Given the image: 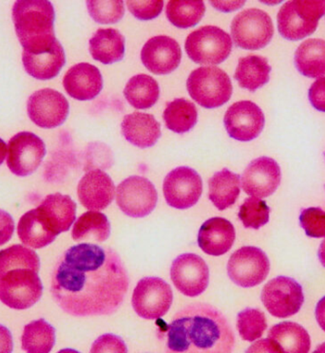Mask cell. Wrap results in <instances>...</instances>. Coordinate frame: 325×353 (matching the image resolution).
Returning a JSON list of instances; mask_svg holds the SVG:
<instances>
[{"mask_svg":"<svg viewBox=\"0 0 325 353\" xmlns=\"http://www.w3.org/2000/svg\"><path fill=\"white\" fill-rule=\"evenodd\" d=\"M130 279L119 254L110 247L81 243L70 247L55 269L52 292L63 311L74 316L117 312Z\"/></svg>","mask_w":325,"mask_h":353,"instance_id":"6da1fadb","label":"cell"},{"mask_svg":"<svg viewBox=\"0 0 325 353\" xmlns=\"http://www.w3.org/2000/svg\"><path fill=\"white\" fill-rule=\"evenodd\" d=\"M157 323L166 353H233L235 335L225 315L208 304L186 306L170 324Z\"/></svg>","mask_w":325,"mask_h":353,"instance_id":"7a4b0ae2","label":"cell"},{"mask_svg":"<svg viewBox=\"0 0 325 353\" xmlns=\"http://www.w3.org/2000/svg\"><path fill=\"white\" fill-rule=\"evenodd\" d=\"M55 19L54 6L46 0H19L12 7L17 37L31 54H42L54 46Z\"/></svg>","mask_w":325,"mask_h":353,"instance_id":"3957f363","label":"cell"},{"mask_svg":"<svg viewBox=\"0 0 325 353\" xmlns=\"http://www.w3.org/2000/svg\"><path fill=\"white\" fill-rule=\"evenodd\" d=\"M325 14V0H294L278 12V29L284 39L298 41L314 34Z\"/></svg>","mask_w":325,"mask_h":353,"instance_id":"277c9868","label":"cell"},{"mask_svg":"<svg viewBox=\"0 0 325 353\" xmlns=\"http://www.w3.org/2000/svg\"><path fill=\"white\" fill-rule=\"evenodd\" d=\"M186 88L196 103L209 110L225 105L233 92L230 78L217 67H201L193 70L186 81Z\"/></svg>","mask_w":325,"mask_h":353,"instance_id":"5b68a950","label":"cell"},{"mask_svg":"<svg viewBox=\"0 0 325 353\" xmlns=\"http://www.w3.org/2000/svg\"><path fill=\"white\" fill-rule=\"evenodd\" d=\"M186 54L201 65H219L233 50V40L228 32L216 26L196 30L186 40Z\"/></svg>","mask_w":325,"mask_h":353,"instance_id":"8992f818","label":"cell"},{"mask_svg":"<svg viewBox=\"0 0 325 353\" xmlns=\"http://www.w3.org/2000/svg\"><path fill=\"white\" fill-rule=\"evenodd\" d=\"M42 292L39 273L32 270H12L0 277V300L11 309H29L39 301Z\"/></svg>","mask_w":325,"mask_h":353,"instance_id":"52a82bcc","label":"cell"},{"mask_svg":"<svg viewBox=\"0 0 325 353\" xmlns=\"http://www.w3.org/2000/svg\"><path fill=\"white\" fill-rule=\"evenodd\" d=\"M274 34L273 22L266 12L248 9L234 17L231 35L237 47L256 50L267 46Z\"/></svg>","mask_w":325,"mask_h":353,"instance_id":"ba28073f","label":"cell"},{"mask_svg":"<svg viewBox=\"0 0 325 353\" xmlns=\"http://www.w3.org/2000/svg\"><path fill=\"white\" fill-rule=\"evenodd\" d=\"M173 301V290L167 282L159 277L141 279L132 297L136 314L148 320L161 319L170 309Z\"/></svg>","mask_w":325,"mask_h":353,"instance_id":"9c48e42d","label":"cell"},{"mask_svg":"<svg viewBox=\"0 0 325 353\" xmlns=\"http://www.w3.org/2000/svg\"><path fill=\"white\" fill-rule=\"evenodd\" d=\"M270 270V262L266 253L253 246H244L231 254L228 274L238 286L252 288L264 281Z\"/></svg>","mask_w":325,"mask_h":353,"instance_id":"30bf717a","label":"cell"},{"mask_svg":"<svg viewBox=\"0 0 325 353\" xmlns=\"http://www.w3.org/2000/svg\"><path fill=\"white\" fill-rule=\"evenodd\" d=\"M261 299L269 314L277 319L296 314L304 302L301 285L287 276H278L266 283Z\"/></svg>","mask_w":325,"mask_h":353,"instance_id":"8fae6325","label":"cell"},{"mask_svg":"<svg viewBox=\"0 0 325 353\" xmlns=\"http://www.w3.org/2000/svg\"><path fill=\"white\" fill-rule=\"evenodd\" d=\"M157 201L155 186L144 176H128L117 186V205L125 215L132 218L150 215L155 210Z\"/></svg>","mask_w":325,"mask_h":353,"instance_id":"7c38bea8","label":"cell"},{"mask_svg":"<svg viewBox=\"0 0 325 353\" xmlns=\"http://www.w3.org/2000/svg\"><path fill=\"white\" fill-rule=\"evenodd\" d=\"M163 190L168 205L184 210L193 208L200 200L203 181L197 171L188 166H180L166 176Z\"/></svg>","mask_w":325,"mask_h":353,"instance_id":"4fadbf2b","label":"cell"},{"mask_svg":"<svg viewBox=\"0 0 325 353\" xmlns=\"http://www.w3.org/2000/svg\"><path fill=\"white\" fill-rule=\"evenodd\" d=\"M45 155L46 146L42 139L24 131L9 141L7 165L14 175L29 176L39 168Z\"/></svg>","mask_w":325,"mask_h":353,"instance_id":"5bb4252c","label":"cell"},{"mask_svg":"<svg viewBox=\"0 0 325 353\" xmlns=\"http://www.w3.org/2000/svg\"><path fill=\"white\" fill-rule=\"evenodd\" d=\"M170 277L179 292L186 296L196 297L208 288L209 269L198 254H183L173 261Z\"/></svg>","mask_w":325,"mask_h":353,"instance_id":"9a60e30c","label":"cell"},{"mask_svg":"<svg viewBox=\"0 0 325 353\" xmlns=\"http://www.w3.org/2000/svg\"><path fill=\"white\" fill-rule=\"evenodd\" d=\"M30 119L42 128H55L64 123L70 105L62 93L50 88L32 93L27 103Z\"/></svg>","mask_w":325,"mask_h":353,"instance_id":"2e32d148","label":"cell"},{"mask_svg":"<svg viewBox=\"0 0 325 353\" xmlns=\"http://www.w3.org/2000/svg\"><path fill=\"white\" fill-rule=\"evenodd\" d=\"M264 123L263 110L251 101H240L230 105L224 118L228 135L240 142H249L258 137Z\"/></svg>","mask_w":325,"mask_h":353,"instance_id":"e0dca14e","label":"cell"},{"mask_svg":"<svg viewBox=\"0 0 325 353\" xmlns=\"http://www.w3.org/2000/svg\"><path fill=\"white\" fill-rule=\"evenodd\" d=\"M282 173L273 159L259 157L252 161L242 175L244 192L257 199L267 198L275 192L281 183Z\"/></svg>","mask_w":325,"mask_h":353,"instance_id":"ac0fdd59","label":"cell"},{"mask_svg":"<svg viewBox=\"0 0 325 353\" xmlns=\"http://www.w3.org/2000/svg\"><path fill=\"white\" fill-rule=\"evenodd\" d=\"M182 59V50L175 39L166 35L152 37L144 45L141 60L155 74H168L175 72Z\"/></svg>","mask_w":325,"mask_h":353,"instance_id":"d6986e66","label":"cell"},{"mask_svg":"<svg viewBox=\"0 0 325 353\" xmlns=\"http://www.w3.org/2000/svg\"><path fill=\"white\" fill-rule=\"evenodd\" d=\"M78 199L90 211L104 210L115 196V183L104 171L93 169L86 173L77 186Z\"/></svg>","mask_w":325,"mask_h":353,"instance_id":"ffe728a7","label":"cell"},{"mask_svg":"<svg viewBox=\"0 0 325 353\" xmlns=\"http://www.w3.org/2000/svg\"><path fill=\"white\" fill-rule=\"evenodd\" d=\"M63 85L74 99L90 101L99 95L103 88V78L95 65L79 63L68 70Z\"/></svg>","mask_w":325,"mask_h":353,"instance_id":"44dd1931","label":"cell"},{"mask_svg":"<svg viewBox=\"0 0 325 353\" xmlns=\"http://www.w3.org/2000/svg\"><path fill=\"white\" fill-rule=\"evenodd\" d=\"M37 209L43 223L57 236L69 230L77 219V203L60 193L47 196Z\"/></svg>","mask_w":325,"mask_h":353,"instance_id":"7402d4cb","label":"cell"},{"mask_svg":"<svg viewBox=\"0 0 325 353\" xmlns=\"http://www.w3.org/2000/svg\"><path fill=\"white\" fill-rule=\"evenodd\" d=\"M236 239L235 228L223 218H213L201 226L198 245L209 256H220L228 253Z\"/></svg>","mask_w":325,"mask_h":353,"instance_id":"603a6c76","label":"cell"},{"mask_svg":"<svg viewBox=\"0 0 325 353\" xmlns=\"http://www.w3.org/2000/svg\"><path fill=\"white\" fill-rule=\"evenodd\" d=\"M123 136L128 143L140 148H148L157 143L161 137V125L155 116L135 112L123 119Z\"/></svg>","mask_w":325,"mask_h":353,"instance_id":"cb8c5ba5","label":"cell"},{"mask_svg":"<svg viewBox=\"0 0 325 353\" xmlns=\"http://www.w3.org/2000/svg\"><path fill=\"white\" fill-rule=\"evenodd\" d=\"M22 61L25 70L37 80H50L57 77L66 64V55L59 40L54 46L42 54L23 52Z\"/></svg>","mask_w":325,"mask_h":353,"instance_id":"d4e9b609","label":"cell"},{"mask_svg":"<svg viewBox=\"0 0 325 353\" xmlns=\"http://www.w3.org/2000/svg\"><path fill=\"white\" fill-rule=\"evenodd\" d=\"M90 52L104 65L119 62L125 55V37L118 30H97L90 40Z\"/></svg>","mask_w":325,"mask_h":353,"instance_id":"484cf974","label":"cell"},{"mask_svg":"<svg viewBox=\"0 0 325 353\" xmlns=\"http://www.w3.org/2000/svg\"><path fill=\"white\" fill-rule=\"evenodd\" d=\"M209 200L220 211L236 203L241 192V176L224 168L214 174L208 181Z\"/></svg>","mask_w":325,"mask_h":353,"instance_id":"4316f807","label":"cell"},{"mask_svg":"<svg viewBox=\"0 0 325 353\" xmlns=\"http://www.w3.org/2000/svg\"><path fill=\"white\" fill-rule=\"evenodd\" d=\"M271 70L266 58L248 55L239 59L234 78L241 88L254 92L268 83Z\"/></svg>","mask_w":325,"mask_h":353,"instance_id":"83f0119b","label":"cell"},{"mask_svg":"<svg viewBox=\"0 0 325 353\" xmlns=\"http://www.w3.org/2000/svg\"><path fill=\"white\" fill-rule=\"evenodd\" d=\"M295 65L301 74L309 78L325 75V41L324 39L306 40L295 52Z\"/></svg>","mask_w":325,"mask_h":353,"instance_id":"f1b7e54d","label":"cell"},{"mask_svg":"<svg viewBox=\"0 0 325 353\" xmlns=\"http://www.w3.org/2000/svg\"><path fill=\"white\" fill-rule=\"evenodd\" d=\"M268 338L277 343L284 353H308L311 347L308 332L294 322H282L272 327Z\"/></svg>","mask_w":325,"mask_h":353,"instance_id":"f546056e","label":"cell"},{"mask_svg":"<svg viewBox=\"0 0 325 353\" xmlns=\"http://www.w3.org/2000/svg\"><path fill=\"white\" fill-rule=\"evenodd\" d=\"M17 234L24 245L34 249L44 248L57 236L43 223L37 208L22 216L17 226Z\"/></svg>","mask_w":325,"mask_h":353,"instance_id":"4dcf8cb0","label":"cell"},{"mask_svg":"<svg viewBox=\"0 0 325 353\" xmlns=\"http://www.w3.org/2000/svg\"><path fill=\"white\" fill-rule=\"evenodd\" d=\"M110 224L105 214L86 212L75 221L72 236L74 241L102 243L110 238Z\"/></svg>","mask_w":325,"mask_h":353,"instance_id":"1f68e13d","label":"cell"},{"mask_svg":"<svg viewBox=\"0 0 325 353\" xmlns=\"http://www.w3.org/2000/svg\"><path fill=\"white\" fill-rule=\"evenodd\" d=\"M124 95L133 108L148 110L157 103L160 97V88L150 75L138 74L128 80Z\"/></svg>","mask_w":325,"mask_h":353,"instance_id":"d6a6232c","label":"cell"},{"mask_svg":"<svg viewBox=\"0 0 325 353\" xmlns=\"http://www.w3.org/2000/svg\"><path fill=\"white\" fill-rule=\"evenodd\" d=\"M198 112L196 105L190 101L175 99L168 103L164 112V120L168 130L184 134L193 130L197 123Z\"/></svg>","mask_w":325,"mask_h":353,"instance_id":"836d02e7","label":"cell"},{"mask_svg":"<svg viewBox=\"0 0 325 353\" xmlns=\"http://www.w3.org/2000/svg\"><path fill=\"white\" fill-rule=\"evenodd\" d=\"M55 343V327L44 319L35 320L24 327L21 344L26 353H50Z\"/></svg>","mask_w":325,"mask_h":353,"instance_id":"e575fe53","label":"cell"},{"mask_svg":"<svg viewBox=\"0 0 325 353\" xmlns=\"http://www.w3.org/2000/svg\"><path fill=\"white\" fill-rule=\"evenodd\" d=\"M205 3L201 0H171L166 11L170 23L180 29L196 26L205 16Z\"/></svg>","mask_w":325,"mask_h":353,"instance_id":"d590c367","label":"cell"},{"mask_svg":"<svg viewBox=\"0 0 325 353\" xmlns=\"http://www.w3.org/2000/svg\"><path fill=\"white\" fill-rule=\"evenodd\" d=\"M17 269H30L39 273V256L32 249L22 245H14L0 251V277Z\"/></svg>","mask_w":325,"mask_h":353,"instance_id":"8d00e7d4","label":"cell"},{"mask_svg":"<svg viewBox=\"0 0 325 353\" xmlns=\"http://www.w3.org/2000/svg\"><path fill=\"white\" fill-rule=\"evenodd\" d=\"M266 327V315L259 310L248 307L237 315V329L246 341L253 342L259 339Z\"/></svg>","mask_w":325,"mask_h":353,"instance_id":"74e56055","label":"cell"},{"mask_svg":"<svg viewBox=\"0 0 325 353\" xmlns=\"http://www.w3.org/2000/svg\"><path fill=\"white\" fill-rule=\"evenodd\" d=\"M270 208L266 201L257 198H248L244 201L239 211V219L246 228L259 229L269 221Z\"/></svg>","mask_w":325,"mask_h":353,"instance_id":"f35d334b","label":"cell"},{"mask_svg":"<svg viewBox=\"0 0 325 353\" xmlns=\"http://www.w3.org/2000/svg\"><path fill=\"white\" fill-rule=\"evenodd\" d=\"M90 16L100 24H115L123 19L125 14L124 2L115 1H87Z\"/></svg>","mask_w":325,"mask_h":353,"instance_id":"ab89813d","label":"cell"},{"mask_svg":"<svg viewBox=\"0 0 325 353\" xmlns=\"http://www.w3.org/2000/svg\"><path fill=\"white\" fill-rule=\"evenodd\" d=\"M299 223L310 238L325 236V212L321 208L304 209L299 216Z\"/></svg>","mask_w":325,"mask_h":353,"instance_id":"60d3db41","label":"cell"},{"mask_svg":"<svg viewBox=\"0 0 325 353\" xmlns=\"http://www.w3.org/2000/svg\"><path fill=\"white\" fill-rule=\"evenodd\" d=\"M127 6L136 19L151 20L157 17L163 11V0L152 1H127Z\"/></svg>","mask_w":325,"mask_h":353,"instance_id":"b9f144b4","label":"cell"},{"mask_svg":"<svg viewBox=\"0 0 325 353\" xmlns=\"http://www.w3.org/2000/svg\"><path fill=\"white\" fill-rule=\"evenodd\" d=\"M90 353H128V347L122 338L107 334L95 340Z\"/></svg>","mask_w":325,"mask_h":353,"instance_id":"7bdbcfd3","label":"cell"},{"mask_svg":"<svg viewBox=\"0 0 325 353\" xmlns=\"http://www.w3.org/2000/svg\"><path fill=\"white\" fill-rule=\"evenodd\" d=\"M310 103L319 112H325V77L317 78L309 88Z\"/></svg>","mask_w":325,"mask_h":353,"instance_id":"ee69618b","label":"cell"},{"mask_svg":"<svg viewBox=\"0 0 325 353\" xmlns=\"http://www.w3.org/2000/svg\"><path fill=\"white\" fill-rule=\"evenodd\" d=\"M14 231V221L9 213L0 210V246L12 239Z\"/></svg>","mask_w":325,"mask_h":353,"instance_id":"f6af8a7d","label":"cell"},{"mask_svg":"<svg viewBox=\"0 0 325 353\" xmlns=\"http://www.w3.org/2000/svg\"><path fill=\"white\" fill-rule=\"evenodd\" d=\"M246 353H284V352L277 343L267 338L252 344Z\"/></svg>","mask_w":325,"mask_h":353,"instance_id":"bcb514c9","label":"cell"},{"mask_svg":"<svg viewBox=\"0 0 325 353\" xmlns=\"http://www.w3.org/2000/svg\"><path fill=\"white\" fill-rule=\"evenodd\" d=\"M14 349L11 332L0 325V353H12Z\"/></svg>","mask_w":325,"mask_h":353,"instance_id":"7dc6e473","label":"cell"},{"mask_svg":"<svg viewBox=\"0 0 325 353\" xmlns=\"http://www.w3.org/2000/svg\"><path fill=\"white\" fill-rule=\"evenodd\" d=\"M213 7L220 11L228 12L235 11V10L241 8L244 6V1H235V2H220V1H211Z\"/></svg>","mask_w":325,"mask_h":353,"instance_id":"c3c4849f","label":"cell"},{"mask_svg":"<svg viewBox=\"0 0 325 353\" xmlns=\"http://www.w3.org/2000/svg\"><path fill=\"white\" fill-rule=\"evenodd\" d=\"M316 319L319 327L325 332V296L322 297L317 304Z\"/></svg>","mask_w":325,"mask_h":353,"instance_id":"681fc988","label":"cell"},{"mask_svg":"<svg viewBox=\"0 0 325 353\" xmlns=\"http://www.w3.org/2000/svg\"><path fill=\"white\" fill-rule=\"evenodd\" d=\"M7 152H8V146H7L4 141L0 138V165H2L5 158H6Z\"/></svg>","mask_w":325,"mask_h":353,"instance_id":"f907efd6","label":"cell"},{"mask_svg":"<svg viewBox=\"0 0 325 353\" xmlns=\"http://www.w3.org/2000/svg\"><path fill=\"white\" fill-rule=\"evenodd\" d=\"M317 256H319V261L322 264V266L325 267V239L322 242L321 246H319V252H317Z\"/></svg>","mask_w":325,"mask_h":353,"instance_id":"816d5d0a","label":"cell"},{"mask_svg":"<svg viewBox=\"0 0 325 353\" xmlns=\"http://www.w3.org/2000/svg\"><path fill=\"white\" fill-rule=\"evenodd\" d=\"M313 353H325V343L319 345L316 350H314Z\"/></svg>","mask_w":325,"mask_h":353,"instance_id":"f5cc1de1","label":"cell"},{"mask_svg":"<svg viewBox=\"0 0 325 353\" xmlns=\"http://www.w3.org/2000/svg\"><path fill=\"white\" fill-rule=\"evenodd\" d=\"M57 353H80L79 352H77V350H72V349H64L60 350V352Z\"/></svg>","mask_w":325,"mask_h":353,"instance_id":"db71d44e","label":"cell"}]
</instances>
